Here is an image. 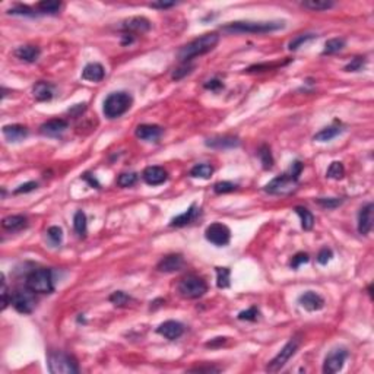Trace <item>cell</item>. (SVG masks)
I'll use <instances>...</instances> for the list:
<instances>
[{"label":"cell","instance_id":"7dc6e473","mask_svg":"<svg viewBox=\"0 0 374 374\" xmlns=\"http://www.w3.org/2000/svg\"><path fill=\"white\" fill-rule=\"evenodd\" d=\"M193 70V66H181V68H178V69H175L174 72H172V75H171V78L174 79V81H180V79H183L186 75H189L190 72Z\"/></svg>","mask_w":374,"mask_h":374},{"label":"cell","instance_id":"4fadbf2b","mask_svg":"<svg viewBox=\"0 0 374 374\" xmlns=\"http://www.w3.org/2000/svg\"><path fill=\"white\" fill-rule=\"evenodd\" d=\"M142 178L146 184L149 186H160L163 183H166L168 178V172L163 167H146L142 172Z\"/></svg>","mask_w":374,"mask_h":374},{"label":"cell","instance_id":"ee69618b","mask_svg":"<svg viewBox=\"0 0 374 374\" xmlns=\"http://www.w3.org/2000/svg\"><path fill=\"white\" fill-rule=\"evenodd\" d=\"M366 57H355V59H352V62L351 63H348L346 66H345V72H358V70H361L364 66H366Z\"/></svg>","mask_w":374,"mask_h":374},{"label":"cell","instance_id":"d6986e66","mask_svg":"<svg viewBox=\"0 0 374 374\" xmlns=\"http://www.w3.org/2000/svg\"><path fill=\"white\" fill-rule=\"evenodd\" d=\"M183 266H184V259L181 254H168L157 265V269L164 273H172V272L180 271Z\"/></svg>","mask_w":374,"mask_h":374},{"label":"cell","instance_id":"9a60e30c","mask_svg":"<svg viewBox=\"0 0 374 374\" xmlns=\"http://www.w3.org/2000/svg\"><path fill=\"white\" fill-rule=\"evenodd\" d=\"M122 30L125 31V34H130L132 33H148L151 30V21L143 18V16H133L126 19L122 25Z\"/></svg>","mask_w":374,"mask_h":374},{"label":"cell","instance_id":"7402d4cb","mask_svg":"<svg viewBox=\"0 0 374 374\" xmlns=\"http://www.w3.org/2000/svg\"><path fill=\"white\" fill-rule=\"evenodd\" d=\"M1 133L7 142H21L28 136V129L22 125L3 126Z\"/></svg>","mask_w":374,"mask_h":374},{"label":"cell","instance_id":"ffe728a7","mask_svg":"<svg viewBox=\"0 0 374 374\" xmlns=\"http://www.w3.org/2000/svg\"><path fill=\"white\" fill-rule=\"evenodd\" d=\"M68 122L63 120V119H51L45 123H42L41 127H40V132L44 136H48V137H57L60 136L66 129H68Z\"/></svg>","mask_w":374,"mask_h":374},{"label":"cell","instance_id":"2e32d148","mask_svg":"<svg viewBox=\"0 0 374 374\" xmlns=\"http://www.w3.org/2000/svg\"><path fill=\"white\" fill-rule=\"evenodd\" d=\"M163 133H164V129L157 125H139L135 130L136 137L146 142H158Z\"/></svg>","mask_w":374,"mask_h":374},{"label":"cell","instance_id":"ab89813d","mask_svg":"<svg viewBox=\"0 0 374 374\" xmlns=\"http://www.w3.org/2000/svg\"><path fill=\"white\" fill-rule=\"evenodd\" d=\"M108 300H110L114 306H117V307H123L126 304H129V301H132L130 295H127V294L123 291L113 292V294L110 295Z\"/></svg>","mask_w":374,"mask_h":374},{"label":"cell","instance_id":"e0dca14e","mask_svg":"<svg viewBox=\"0 0 374 374\" xmlns=\"http://www.w3.org/2000/svg\"><path fill=\"white\" fill-rule=\"evenodd\" d=\"M184 332V326L177 322V320H167L164 323H161L157 329V333L163 335L168 340H175L178 339Z\"/></svg>","mask_w":374,"mask_h":374},{"label":"cell","instance_id":"4dcf8cb0","mask_svg":"<svg viewBox=\"0 0 374 374\" xmlns=\"http://www.w3.org/2000/svg\"><path fill=\"white\" fill-rule=\"evenodd\" d=\"M230 276H231V271L228 268H216V285L221 290L230 288L231 282H230Z\"/></svg>","mask_w":374,"mask_h":374},{"label":"cell","instance_id":"d4e9b609","mask_svg":"<svg viewBox=\"0 0 374 374\" xmlns=\"http://www.w3.org/2000/svg\"><path fill=\"white\" fill-rule=\"evenodd\" d=\"M33 94H34L37 101H50L54 95V85H51L50 82L40 81V82L34 85Z\"/></svg>","mask_w":374,"mask_h":374},{"label":"cell","instance_id":"c3c4849f","mask_svg":"<svg viewBox=\"0 0 374 374\" xmlns=\"http://www.w3.org/2000/svg\"><path fill=\"white\" fill-rule=\"evenodd\" d=\"M37 187H38V183H37V181H28V183H25V184H21L18 189H15V190H13V193H15V195L30 193V192L35 190Z\"/></svg>","mask_w":374,"mask_h":374},{"label":"cell","instance_id":"f546056e","mask_svg":"<svg viewBox=\"0 0 374 374\" xmlns=\"http://www.w3.org/2000/svg\"><path fill=\"white\" fill-rule=\"evenodd\" d=\"M303 7L310 9V10H316V12H322V10H328L332 9L335 3L331 0H307L301 3Z\"/></svg>","mask_w":374,"mask_h":374},{"label":"cell","instance_id":"7c38bea8","mask_svg":"<svg viewBox=\"0 0 374 374\" xmlns=\"http://www.w3.org/2000/svg\"><path fill=\"white\" fill-rule=\"evenodd\" d=\"M298 304L307 311H319L325 307V300L314 291H307L298 297Z\"/></svg>","mask_w":374,"mask_h":374},{"label":"cell","instance_id":"603a6c76","mask_svg":"<svg viewBox=\"0 0 374 374\" xmlns=\"http://www.w3.org/2000/svg\"><path fill=\"white\" fill-rule=\"evenodd\" d=\"M199 215V209H198V205L196 204H192L190 208L187 209L186 212H183L181 215L178 216H174L170 222L171 227H184V225H189L192 224Z\"/></svg>","mask_w":374,"mask_h":374},{"label":"cell","instance_id":"30bf717a","mask_svg":"<svg viewBox=\"0 0 374 374\" xmlns=\"http://www.w3.org/2000/svg\"><path fill=\"white\" fill-rule=\"evenodd\" d=\"M205 237L209 243L218 246V247H224L230 243L231 240V231L225 224L221 222H213L210 224L206 231H205Z\"/></svg>","mask_w":374,"mask_h":374},{"label":"cell","instance_id":"277c9868","mask_svg":"<svg viewBox=\"0 0 374 374\" xmlns=\"http://www.w3.org/2000/svg\"><path fill=\"white\" fill-rule=\"evenodd\" d=\"M133 98L129 92H111L104 100L102 113L107 119H117L127 113L132 107Z\"/></svg>","mask_w":374,"mask_h":374},{"label":"cell","instance_id":"ac0fdd59","mask_svg":"<svg viewBox=\"0 0 374 374\" xmlns=\"http://www.w3.org/2000/svg\"><path fill=\"white\" fill-rule=\"evenodd\" d=\"M206 146L213 148V149H230V148H237L240 145V140L237 136L231 135H224V136H213L206 139Z\"/></svg>","mask_w":374,"mask_h":374},{"label":"cell","instance_id":"6da1fadb","mask_svg":"<svg viewBox=\"0 0 374 374\" xmlns=\"http://www.w3.org/2000/svg\"><path fill=\"white\" fill-rule=\"evenodd\" d=\"M303 163L300 161H294L290 170L278 177H275L273 180H271L266 186H265V192L269 195H291L292 192L297 190L298 186V178L300 174L303 171Z\"/></svg>","mask_w":374,"mask_h":374},{"label":"cell","instance_id":"484cf974","mask_svg":"<svg viewBox=\"0 0 374 374\" xmlns=\"http://www.w3.org/2000/svg\"><path fill=\"white\" fill-rule=\"evenodd\" d=\"M28 225V219L24 215H10L3 218L1 227L7 231H19Z\"/></svg>","mask_w":374,"mask_h":374},{"label":"cell","instance_id":"8992f818","mask_svg":"<svg viewBox=\"0 0 374 374\" xmlns=\"http://www.w3.org/2000/svg\"><path fill=\"white\" fill-rule=\"evenodd\" d=\"M48 372L51 374H76L79 372L78 361L65 352H50L48 358Z\"/></svg>","mask_w":374,"mask_h":374},{"label":"cell","instance_id":"8d00e7d4","mask_svg":"<svg viewBox=\"0 0 374 374\" xmlns=\"http://www.w3.org/2000/svg\"><path fill=\"white\" fill-rule=\"evenodd\" d=\"M314 38H317V35L316 34H301V35H297L294 40L290 41L288 44V48L291 50V51H295L297 48H300L303 44H306L307 41H311V40H314Z\"/></svg>","mask_w":374,"mask_h":374},{"label":"cell","instance_id":"7bdbcfd3","mask_svg":"<svg viewBox=\"0 0 374 374\" xmlns=\"http://www.w3.org/2000/svg\"><path fill=\"white\" fill-rule=\"evenodd\" d=\"M7 13H9V15H24V16H34V15H37V12H34L33 7L24 6V4H16V6H13L12 9H9Z\"/></svg>","mask_w":374,"mask_h":374},{"label":"cell","instance_id":"b9f144b4","mask_svg":"<svg viewBox=\"0 0 374 374\" xmlns=\"http://www.w3.org/2000/svg\"><path fill=\"white\" fill-rule=\"evenodd\" d=\"M314 202H316V204H319V205H320V206H323V208L335 209V208H338V206H340L343 201H342V199H339V198H317Z\"/></svg>","mask_w":374,"mask_h":374},{"label":"cell","instance_id":"5b68a950","mask_svg":"<svg viewBox=\"0 0 374 374\" xmlns=\"http://www.w3.org/2000/svg\"><path fill=\"white\" fill-rule=\"evenodd\" d=\"M25 285H27L28 290H31L34 294H51V292L54 291L51 269L40 268V269L33 271L27 276Z\"/></svg>","mask_w":374,"mask_h":374},{"label":"cell","instance_id":"681fc988","mask_svg":"<svg viewBox=\"0 0 374 374\" xmlns=\"http://www.w3.org/2000/svg\"><path fill=\"white\" fill-rule=\"evenodd\" d=\"M1 298H3V306H1V310H6V307L10 304V297H9V292H7L6 279H4V275H3V273H1Z\"/></svg>","mask_w":374,"mask_h":374},{"label":"cell","instance_id":"7a4b0ae2","mask_svg":"<svg viewBox=\"0 0 374 374\" xmlns=\"http://www.w3.org/2000/svg\"><path fill=\"white\" fill-rule=\"evenodd\" d=\"M282 28H285V21H237L221 27V31L227 34H266Z\"/></svg>","mask_w":374,"mask_h":374},{"label":"cell","instance_id":"6f0895ef","mask_svg":"<svg viewBox=\"0 0 374 374\" xmlns=\"http://www.w3.org/2000/svg\"><path fill=\"white\" fill-rule=\"evenodd\" d=\"M83 178H85V180H88V181L91 183V186H92V187H94V186H95L97 189L100 187V184L97 183V180H95V178H92V177H89V174H85V175H83Z\"/></svg>","mask_w":374,"mask_h":374},{"label":"cell","instance_id":"44dd1931","mask_svg":"<svg viewBox=\"0 0 374 374\" xmlns=\"http://www.w3.org/2000/svg\"><path fill=\"white\" fill-rule=\"evenodd\" d=\"M105 76V69L101 63H88L82 70V79L89 82H101Z\"/></svg>","mask_w":374,"mask_h":374},{"label":"cell","instance_id":"d590c367","mask_svg":"<svg viewBox=\"0 0 374 374\" xmlns=\"http://www.w3.org/2000/svg\"><path fill=\"white\" fill-rule=\"evenodd\" d=\"M343 175H345V168H343V164L339 161H333L326 171V177L333 180H340Z\"/></svg>","mask_w":374,"mask_h":374},{"label":"cell","instance_id":"8fae6325","mask_svg":"<svg viewBox=\"0 0 374 374\" xmlns=\"http://www.w3.org/2000/svg\"><path fill=\"white\" fill-rule=\"evenodd\" d=\"M348 358V351L345 348H335L332 349L323 363V373L333 374L342 370L345 360Z\"/></svg>","mask_w":374,"mask_h":374},{"label":"cell","instance_id":"f35d334b","mask_svg":"<svg viewBox=\"0 0 374 374\" xmlns=\"http://www.w3.org/2000/svg\"><path fill=\"white\" fill-rule=\"evenodd\" d=\"M137 181V174L136 172H123L117 178V184L120 187H132Z\"/></svg>","mask_w":374,"mask_h":374},{"label":"cell","instance_id":"4316f807","mask_svg":"<svg viewBox=\"0 0 374 374\" xmlns=\"http://www.w3.org/2000/svg\"><path fill=\"white\" fill-rule=\"evenodd\" d=\"M342 130H343V129H342L340 123L335 122L332 126L325 127V129H322L319 133H316V135L313 136V139L317 140V142H329V140H332L333 137H336L338 135H340Z\"/></svg>","mask_w":374,"mask_h":374},{"label":"cell","instance_id":"52a82bcc","mask_svg":"<svg viewBox=\"0 0 374 374\" xmlns=\"http://www.w3.org/2000/svg\"><path fill=\"white\" fill-rule=\"evenodd\" d=\"M208 291L206 282L198 275H187L178 282V292L183 298L196 300L204 297Z\"/></svg>","mask_w":374,"mask_h":374},{"label":"cell","instance_id":"f1b7e54d","mask_svg":"<svg viewBox=\"0 0 374 374\" xmlns=\"http://www.w3.org/2000/svg\"><path fill=\"white\" fill-rule=\"evenodd\" d=\"M295 213L301 218V227H303V230L310 231L313 228V225H314V216H313V213L307 208H304V206H297L295 208Z\"/></svg>","mask_w":374,"mask_h":374},{"label":"cell","instance_id":"9c48e42d","mask_svg":"<svg viewBox=\"0 0 374 374\" xmlns=\"http://www.w3.org/2000/svg\"><path fill=\"white\" fill-rule=\"evenodd\" d=\"M35 297L31 290H18L10 294V304L22 314H31L35 308Z\"/></svg>","mask_w":374,"mask_h":374},{"label":"cell","instance_id":"836d02e7","mask_svg":"<svg viewBox=\"0 0 374 374\" xmlns=\"http://www.w3.org/2000/svg\"><path fill=\"white\" fill-rule=\"evenodd\" d=\"M213 172V168L209 164H198L190 170V175L195 178H209Z\"/></svg>","mask_w":374,"mask_h":374},{"label":"cell","instance_id":"e575fe53","mask_svg":"<svg viewBox=\"0 0 374 374\" xmlns=\"http://www.w3.org/2000/svg\"><path fill=\"white\" fill-rule=\"evenodd\" d=\"M259 158H260L265 170H271L273 167V157H272L271 148L268 145H262L260 146V149H259Z\"/></svg>","mask_w":374,"mask_h":374},{"label":"cell","instance_id":"f5cc1de1","mask_svg":"<svg viewBox=\"0 0 374 374\" xmlns=\"http://www.w3.org/2000/svg\"><path fill=\"white\" fill-rule=\"evenodd\" d=\"M85 108H86V104H85V102H82V104H76L73 108H69V114L78 117V116H81L83 111H85Z\"/></svg>","mask_w":374,"mask_h":374},{"label":"cell","instance_id":"ba28073f","mask_svg":"<svg viewBox=\"0 0 374 374\" xmlns=\"http://www.w3.org/2000/svg\"><path fill=\"white\" fill-rule=\"evenodd\" d=\"M298 346H300V339H298V338H292V339H290V340L285 343V346L276 354V357H273V358L269 361V364L266 366V372H269V373H276V372H279V370L290 361V358L294 357V354L297 352Z\"/></svg>","mask_w":374,"mask_h":374},{"label":"cell","instance_id":"1f68e13d","mask_svg":"<svg viewBox=\"0 0 374 374\" xmlns=\"http://www.w3.org/2000/svg\"><path fill=\"white\" fill-rule=\"evenodd\" d=\"M86 215L82 210H78L73 216V227H75V231L79 237H85L86 236Z\"/></svg>","mask_w":374,"mask_h":374},{"label":"cell","instance_id":"816d5d0a","mask_svg":"<svg viewBox=\"0 0 374 374\" xmlns=\"http://www.w3.org/2000/svg\"><path fill=\"white\" fill-rule=\"evenodd\" d=\"M219 369L213 366H205V367H193L189 369V373H218Z\"/></svg>","mask_w":374,"mask_h":374},{"label":"cell","instance_id":"d6a6232c","mask_svg":"<svg viewBox=\"0 0 374 374\" xmlns=\"http://www.w3.org/2000/svg\"><path fill=\"white\" fill-rule=\"evenodd\" d=\"M345 47V40L343 38H332V40H328L326 44H325V48L322 51L323 56H329V54H335L338 51H340L342 48Z\"/></svg>","mask_w":374,"mask_h":374},{"label":"cell","instance_id":"83f0119b","mask_svg":"<svg viewBox=\"0 0 374 374\" xmlns=\"http://www.w3.org/2000/svg\"><path fill=\"white\" fill-rule=\"evenodd\" d=\"M35 9L38 10V13L56 15V13H59V10L62 9V3H60V1H56V0H42L40 3H37Z\"/></svg>","mask_w":374,"mask_h":374},{"label":"cell","instance_id":"db71d44e","mask_svg":"<svg viewBox=\"0 0 374 374\" xmlns=\"http://www.w3.org/2000/svg\"><path fill=\"white\" fill-rule=\"evenodd\" d=\"M205 88L210 89V91H218V89L224 88V83L221 82V81H218V79H212V81H208V82L205 83Z\"/></svg>","mask_w":374,"mask_h":374},{"label":"cell","instance_id":"bcb514c9","mask_svg":"<svg viewBox=\"0 0 374 374\" xmlns=\"http://www.w3.org/2000/svg\"><path fill=\"white\" fill-rule=\"evenodd\" d=\"M310 260V257H308V254L307 253H297L294 257H292L291 263H290V266H291L292 269H298L301 265H304V263H307Z\"/></svg>","mask_w":374,"mask_h":374},{"label":"cell","instance_id":"f6af8a7d","mask_svg":"<svg viewBox=\"0 0 374 374\" xmlns=\"http://www.w3.org/2000/svg\"><path fill=\"white\" fill-rule=\"evenodd\" d=\"M259 310L256 308V307H250L249 310H244V311H240L238 313V319L240 320H249V322H254V320H257V317H259Z\"/></svg>","mask_w":374,"mask_h":374},{"label":"cell","instance_id":"3957f363","mask_svg":"<svg viewBox=\"0 0 374 374\" xmlns=\"http://www.w3.org/2000/svg\"><path fill=\"white\" fill-rule=\"evenodd\" d=\"M219 42V35L216 33H209V34H204L202 37L190 41L189 44H186L184 47L180 48L178 51V59L180 62H190L198 56H204L209 51H212L216 44Z\"/></svg>","mask_w":374,"mask_h":374},{"label":"cell","instance_id":"5bb4252c","mask_svg":"<svg viewBox=\"0 0 374 374\" xmlns=\"http://www.w3.org/2000/svg\"><path fill=\"white\" fill-rule=\"evenodd\" d=\"M373 209L374 205L369 202L358 212V233L367 236L373 228Z\"/></svg>","mask_w":374,"mask_h":374},{"label":"cell","instance_id":"11a10c76","mask_svg":"<svg viewBox=\"0 0 374 374\" xmlns=\"http://www.w3.org/2000/svg\"><path fill=\"white\" fill-rule=\"evenodd\" d=\"M149 6L154 9H168V7L175 6V3L174 1H155V3H151Z\"/></svg>","mask_w":374,"mask_h":374},{"label":"cell","instance_id":"9f6ffc18","mask_svg":"<svg viewBox=\"0 0 374 374\" xmlns=\"http://www.w3.org/2000/svg\"><path fill=\"white\" fill-rule=\"evenodd\" d=\"M225 342H227V338H215V339H212L210 342L206 343V346H208V348H215V346L222 345V343H225Z\"/></svg>","mask_w":374,"mask_h":374},{"label":"cell","instance_id":"f907efd6","mask_svg":"<svg viewBox=\"0 0 374 374\" xmlns=\"http://www.w3.org/2000/svg\"><path fill=\"white\" fill-rule=\"evenodd\" d=\"M333 257V253L332 250L328 249V247H325V249H322L319 251V254H317V262L320 263V265H326L331 259Z\"/></svg>","mask_w":374,"mask_h":374},{"label":"cell","instance_id":"cb8c5ba5","mask_svg":"<svg viewBox=\"0 0 374 374\" xmlns=\"http://www.w3.org/2000/svg\"><path fill=\"white\" fill-rule=\"evenodd\" d=\"M40 54H41V50L37 45H21L15 50V56L24 62H28V63L37 62Z\"/></svg>","mask_w":374,"mask_h":374},{"label":"cell","instance_id":"60d3db41","mask_svg":"<svg viewBox=\"0 0 374 374\" xmlns=\"http://www.w3.org/2000/svg\"><path fill=\"white\" fill-rule=\"evenodd\" d=\"M47 236H48L50 241L54 246H59V244H62V240H63V230L60 227H57V225L50 227L48 231H47Z\"/></svg>","mask_w":374,"mask_h":374},{"label":"cell","instance_id":"74e56055","mask_svg":"<svg viewBox=\"0 0 374 374\" xmlns=\"http://www.w3.org/2000/svg\"><path fill=\"white\" fill-rule=\"evenodd\" d=\"M237 187L238 186L233 181H218L213 186V192L216 195H225V193H231V192L237 190Z\"/></svg>","mask_w":374,"mask_h":374}]
</instances>
